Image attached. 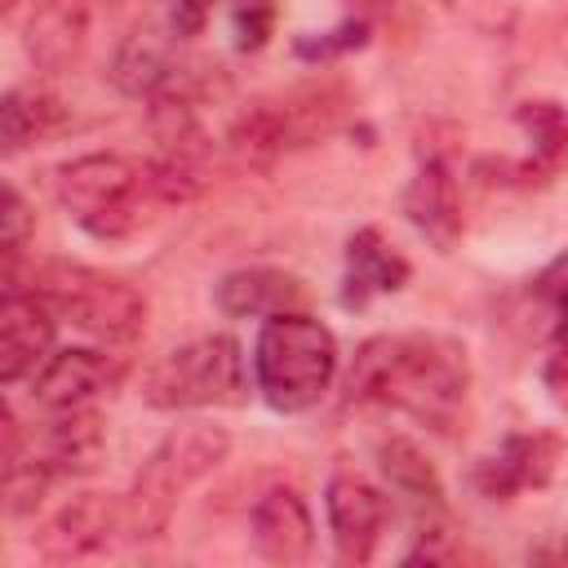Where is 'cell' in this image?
<instances>
[{"label":"cell","mask_w":568,"mask_h":568,"mask_svg":"<svg viewBox=\"0 0 568 568\" xmlns=\"http://www.w3.org/2000/svg\"><path fill=\"white\" fill-rule=\"evenodd\" d=\"M346 399L413 417L435 435H457L470 408L466 346L444 333H377L346 368Z\"/></svg>","instance_id":"6da1fadb"},{"label":"cell","mask_w":568,"mask_h":568,"mask_svg":"<svg viewBox=\"0 0 568 568\" xmlns=\"http://www.w3.org/2000/svg\"><path fill=\"white\" fill-rule=\"evenodd\" d=\"M253 390L275 413L315 408L337 377V337L306 311H280L262 320L253 337Z\"/></svg>","instance_id":"7a4b0ae2"},{"label":"cell","mask_w":568,"mask_h":568,"mask_svg":"<svg viewBox=\"0 0 568 568\" xmlns=\"http://www.w3.org/2000/svg\"><path fill=\"white\" fill-rule=\"evenodd\" d=\"M231 453V435L213 422H182L173 426L151 457L142 462V470L133 475L129 493H124V537L133 541H155L178 501L204 479L213 475Z\"/></svg>","instance_id":"3957f363"},{"label":"cell","mask_w":568,"mask_h":568,"mask_svg":"<svg viewBox=\"0 0 568 568\" xmlns=\"http://www.w3.org/2000/svg\"><path fill=\"white\" fill-rule=\"evenodd\" d=\"M53 200L93 240H129L160 204L146 160L120 151H89L53 173Z\"/></svg>","instance_id":"277c9868"},{"label":"cell","mask_w":568,"mask_h":568,"mask_svg":"<svg viewBox=\"0 0 568 568\" xmlns=\"http://www.w3.org/2000/svg\"><path fill=\"white\" fill-rule=\"evenodd\" d=\"M27 284L53 306L58 320H71V328H80L98 346H129L146 333V320H151L146 293L111 271L58 257V262L31 266Z\"/></svg>","instance_id":"5b68a950"},{"label":"cell","mask_w":568,"mask_h":568,"mask_svg":"<svg viewBox=\"0 0 568 568\" xmlns=\"http://www.w3.org/2000/svg\"><path fill=\"white\" fill-rule=\"evenodd\" d=\"M248 390L244 377V351L231 333H204L173 351H164L142 373V404L160 413H186V408H222L240 404Z\"/></svg>","instance_id":"8992f818"},{"label":"cell","mask_w":568,"mask_h":568,"mask_svg":"<svg viewBox=\"0 0 568 568\" xmlns=\"http://www.w3.org/2000/svg\"><path fill=\"white\" fill-rule=\"evenodd\" d=\"M346 98L337 89H293L280 98H262L244 106L231 129V151L244 164H271L297 146L328 138L342 124Z\"/></svg>","instance_id":"52a82bcc"},{"label":"cell","mask_w":568,"mask_h":568,"mask_svg":"<svg viewBox=\"0 0 568 568\" xmlns=\"http://www.w3.org/2000/svg\"><path fill=\"white\" fill-rule=\"evenodd\" d=\"M124 532V497L111 493H75L62 501L31 537V550L44 564H75L102 555Z\"/></svg>","instance_id":"ba28073f"},{"label":"cell","mask_w":568,"mask_h":568,"mask_svg":"<svg viewBox=\"0 0 568 568\" xmlns=\"http://www.w3.org/2000/svg\"><path fill=\"white\" fill-rule=\"evenodd\" d=\"M124 377V364L98 346H62L53 351L31 377V399L40 413H71V408H93L98 395H106Z\"/></svg>","instance_id":"9c48e42d"},{"label":"cell","mask_w":568,"mask_h":568,"mask_svg":"<svg viewBox=\"0 0 568 568\" xmlns=\"http://www.w3.org/2000/svg\"><path fill=\"white\" fill-rule=\"evenodd\" d=\"M53 306L22 280H4L0 297V377L4 386L27 382L53 355Z\"/></svg>","instance_id":"30bf717a"},{"label":"cell","mask_w":568,"mask_h":568,"mask_svg":"<svg viewBox=\"0 0 568 568\" xmlns=\"http://www.w3.org/2000/svg\"><path fill=\"white\" fill-rule=\"evenodd\" d=\"M324 515H328V532L342 559L351 564H368L377 541L386 537L390 524V497L368 484L364 475H333L324 488Z\"/></svg>","instance_id":"8fae6325"},{"label":"cell","mask_w":568,"mask_h":568,"mask_svg":"<svg viewBox=\"0 0 568 568\" xmlns=\"http://www.w3.org/2000/svg\"><path fill=\"white\" fill-rule=\"evenodd\" d=\"M564 444L546 430L532 435H506L479 466H475V488L493 501H506L524 488H546L559 470Z\"/></svg>","instance_id":"7c38bea8"},{"label":"cell","mask_w":568,"mask_h":568,"mask_svg":"<svg viewBox=\"0 0 568 568\" xmlns=\"http://www.w3.org/2000/svg\"><path fill=\"white\" fill-rule=\"evenodd\" d=\"M248 532H253V550L271 564H306L315 550V519L311 506L297 488L280 484L271 493H262L248 510Z\"/></svg>","instance_id":"4fadbf2b"},{"label":"cell","mask_w":568,"mask_h":568,"mask_svg":"<svg viewBox=\"0 0 568 568\" xmlns=\"http://www.w3.org/2000/svg\"><path fill=\"white\" fill-rule=\"evenodd\" d=\"M404 217L417 226V235H426L435 248H453L462 235V195L453 182V169L444 155H426L413 173V182L404 186L399 200Z\"/></svg>","instance_id":"5bb4252c"},{"label":"cell","mask_w":568,"mask_h":568,"mask_svg":"<svg viewBox=\"0 0 568 568\" xmlns=\"http://www.w3.org/2000/svg\"><path fill=\"white\" fill-rule=\"evenodd\" d=\"M408 284V262L404 253L377 231V226H359L346 240V275H342V306L359 311L373 297L399 293Z\"/></svg>","instance_id":"9a60e30c"},{"label":"cell","mask_w":568,"mask_h":568,"mask_svg":"<svg viewBox=\"0 0 568 568\" xmlns=\"http://www.w3.org/2000/svg\"><path fill=\"white\" fill-rule=\"evenodd\" d=\"M302 297V280L280 266H240L222 275L213 288V302L226 320H271L280 311H297Z\"/></svg>","instance_id":"2e32d148"},{"label":"cell","mask_w":568,"mask_h":568,"mask_svg":"<svg viewBox=\"0 0 568 568\" xmlns=\"http://www.w3.org/2000/svg\"><path fill=\"white\" fill-rule=\"evenodd\" d=\"M89 40V18L75 0H44L22 27V49L40 71H67Z\"/></svg>","instance_id":"e0dca14e"},{"label":"cell","mask_w":568,"mask_h":568,"mask_svg":"<svg viewBox=\"0 0 568 568\" xmlns=\"http://www.w3.org/2000/svg\"><path fill=\"white\" fill-rule=\"evenodd\" d=\"M377 466H382L390 493L404 497L426 524L444 515V484H439L435 466L422 457V448H417L413 439H404V435L382 439V444H377Z\"/></svg>","instance_id":"ac0fdd59"},{"label":"cell","mask_w":568,"mask_h":568,"mask_svg":"<svg viewBox=\"0 0 568 568\" xmlns=\"http://www.w3.org/2000/svg\"><path fill=\"white\" fill-rule=\"evenodd\" d=\"M62 124H67V106L49 89H31V84L4 89V98H0V142H4V155H18L31 142L53 138Z\"/></svg>","instance_id":"d6986e66"},{"label":"cell","mask_w":568,"mask_h":568,"mask_svg":"<svg viewBox=\"0 0 568 568\" xmlns=\"http://www.w3.org/2000/svg\"><path fill=\"white\" fill-rule=\"evenodd\" d=\"M111 80H115L129 98L155 102L160 93H169L173 84H182L186 71H182V67L173 62V53H169L164 44H155L151 36H129V40L115 49Z\"/></svg>","instance_id":"ffe728a7"},{"label":"cell","mask_w":568,"mask_h":568,"mask_svg":"<svg viewBox=\"0 0 568 568\" xmlns=\"http://www.w3.org/2000/svg\"><path fill=\"white\" fill-rule=\"evenodd\" d=\"M515 124L528 138V164L524 173H555L568 160V111L555 98H532L515 106Z\"/></svg>","instance_id":"44dd1931"},{"label":"cell","mask_w":568,"mask_h":568,"mask_svg":"<svg viewBox=\"0 0 568 568\" xmlns=\"http://www.w3.org/2000/svg\"><path fill=\"white\" fill-rule=\"evenodd\" d=\"M275 0H235L231 4V36H235V49L244 53H257L271 36H275Z\"/></svg>","instance_id":"7402d4cb"},{"label":"cell","mask_w":568,"mask_h":568,"mask_svg":"<svg viewBox=\"0 0 568 568\" xmlns=\"http://www.w3.org/2000/svg\"><path fill=\"white\" fill-rule=\"evenodd\" d=\"M31 235H36V213L22 200V191L13 182H4V240H0L4 244V271L22 266V253H27Z\"/></svg>","instance_id":"603a6c76"},{"label":"cell","mask_w":568,"mask_h":568,"mask_svg":"<svg viewBox=\"0 0 568 568\" xmlns=\"http://www.w3.org/2000/svg\"><path fill=\"white\" fill-rule=\"evenodd\" d=\"M462 22L488 31V36H501L515 27V13H519V0H444Z\"/></svg>","instance_id":"cb8c5ba5"},{"label":"cell","mask_w":568,"mask_h":568,"mask_svg":"<svg viewBox=\"0 0 568 568\" xmlns=\"http://www.w3.org/2000/svg\"><path fill=\"white\" fill-rule=\"evenodd\" d=\"M532 297L555 315V328L568 324V253H559V257L532 280Z\"/></svg>","instance_id":"d4e9b609"},{"label":"cell","mask_w":568,"mask_h":568,"mask_svg":"<svg viewBox=\"0 0 568 568\" xmlns=\"http://www.w3.org/2000/svg\"><path fill=\"white\" fill-rule=\"evenodd\" d=\"M209 13H213V0H164V27L178 40L200 36L204 22H209Z\"/></svg>","instance_id":"484cf974"},{"label":"cell","mask_w":568,"mask_h":568,"mask_svg":"<svg viewBox=\"0 0 568 568\" xmlns=\"http://www.w3.org/2000/svg\"><path fill=\"white\" fill-rule=\"evenodd\" d=\"M541 382H546L550 399L568 413V324L555 328V346H550V355H546V364H541Z\"/></svg>","instance_id":"4316f807"}]
</instances>
